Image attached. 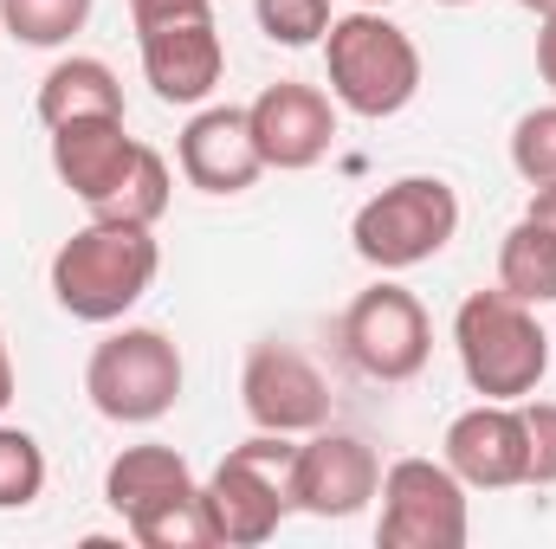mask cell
I'll use <instances>...</instances> for the list:
<instances>
[{"label": "cell", "mask_w": 556, "mask_h": 549, "mask_svg": "<svg viewBox=\"0 0 556 549\" xmlns=\"http://www.w3.org/2000/svg\"><path fill=\"white\" fill-rule=\"evenodd\" d=\"M155 272H162L155 227L98 220L91 214V227H78L52 253V297L78 323H117L130 304H142V291L155 284Z\"/></svg>", "instance_id": "obj_1"}, {"label": "cell", "mask_w": 556, "mask_h": 549, "mask_svg": "<svg viewBox=\"0 0 556 549\" xmlns=\"http://www.w3.org/2000/svg\"><path fill=\"white\" fill-rule=\"evenodd\" d=\"M453 349H459L466 388L479 401H525V395H538L556 343L538 323V304H518L511 291L492 284L453 310Z\"/></svg>", "instance_id": "obj_2"}, {"label": "cell", "mask_w": 556, "mask_h": 549, "mask_svg": "<svg viewBox=\"0 0 556 549\" xmlns=\"http://www.w3.org/2000/svg\"><path fill=\"white\" fill-rule=\"evenodd\" d=\"M324 72H330V98L350 117H402L420 91V46L389 20V7H356L343 20H330L324 33Z\"/></svg>", "instance_id": "obj_3"}, {"label": "cell", "mask_w": 556, "mask_h": 549, "mask_svg": "<svg viewBox=\"0 0 556 549\" xmlns=\"http://www.w3.org/2000/svg\"><path fill=\"white\" fill-rule=\"evenodd\" d=\"M291 433H253L247 446H233L207 485H201V511L214 524V544L227 549H260L278 537V524L291 518Z\"/></svg>", "instance_id": "obj_4"}, {"label": "cell", "mask_w": 556, "mask_h": 549, "mask_svg": "<svg viewBox=\"0 0 556 549\" xmlns=\"http://www.w3.org/2000/svg\"><path fill=\"white\" fill-rule=\"evenodd\" d=\"M459 233V194L440 175H402L382 194H369L350 220V246L376 272H408L446 253Z\"/></svg>", "instance_id": "obj_5"}, {"label": "cell", "mask_w": 556, "mask_h": 549, "mask_svg": "<svg viewBox=\"0 0 556 549\" xmlns=\"http://www.w3.org/2000/svg\"><path fill=\"white\" fill-rule=\"evenodd\" d=\"M181 349L149 330V323H124L117 336H104L85 362V395L91 408L117 426H149L181 401Z\"/></svg>", "instance_id": "obj_6"}, {"label": "cell", "mask_w": 556, "mask_h": 549, "mask_svg": "<svg viewBox=\"0 0 556 549\" xmlns=\"http://www.w3.org/2000/svg\"><path fill=\"white\" fill-rule=\"evenodd\" d=\"M382 549H466L472 518H466V485L446 459H395L382 472Z\"/></svg>", "instance_id": "obj_7"}, {"label": "cell", "mask_w": 556, "mask_h": 549, "mask_svg": "<svg viewBox=\"0 0 556 549\" xmlns=\"http://www.w3.org/2000/svg\"><path fill=\"white\" fill-rule=\"evenodd\" d=\"M343 356L356 362V375L369 382H415L433 356V323L408 284H369L356 291V304L343 310Z\"/></svg>", "instance_id": "obj_8"}, {"label": "cell", "mask_w": 556, "mask_h": 549, "mask_svg": "<svg viewBox=\"0 0 556 549\" xmlns=\"http://www.w3.org/2000/svg\"><path fill=\"white\" fill-rule=\"evenodd\" d=\"M382 491V459H376V446L369 439H356V433H330V426H317L304 446H298V459H291V511H304V518H356L369 498Z\"/></svg>", "instance_id": "obj_9"}, {"label": "cell", "mask_w": 556, "mask_h": 549, "mask_svg": "<svg viewBox=\"0 0 556 549\" xmlns=\"http://www.w3.org/2000/svg\"><path fill=\"white\" fill-rule=\"evenodd\" d=\"M240 401H247V420L266 433L298 439V433L330 426V382L291 343H253V356L240 369Z\"/></svg>", "instance_id": "obj_10"}, {"label": "cell", "mask_w": 556, "mask_h": 549, "mask_svg": "<svg viewBox=\"0 0 556 549\" xmlns=\"http://www.w3.org/2000/svg\"><path fill=\"white\" fill-rule=\"evenodd\" d=\"M440 459L459 472L466 491H511L531 485V446H525V413L518 401H479V408L453 413Z\"/></svg>", "instance_id": "obj_11"}, {"label": "cell", "mask_w": 556, "mask_h": 549, "mask_svg": "<svg viewBox=\"0 0 556 549\" xmlns=\"http://www.w3.org/2000/svg\"><path fill=\"white\" fill-rule=\"evenodd\" d=\"M247 117H253V142H260L266 168H285V175L317 168L330 155V142H337V104L317 85H298V78L266 85L247 104Z\"/></svg>", "instance_id": "obj_12"}, {"label": "cell", "mask_w": 556, "mask_h": 549, "mask_svg": "<svg viewBox=\"0 0 556 549\" xmlns=\"http://www.w3.org/2000/svg\"><path fill=\"white\" fill-rule=\"evenodd\" d=\"M137 39H142V78H149V91L162 104H201V98H214V85L227 72V46H220L214 13L137 26Z\"/></svg>", "instance_id": "obj_13"}, {"label": "cell", "mask_w": 556, "mask_h": 549, "mask_svg": "<svg viewBox=\"0 0 556 549\" xmlns=\"http://www.w3.org/2000/svg\"><path fill=\"white\" fill-rule=\"evenodd\" d=\"M175 162H181L188 188H201V194H247L266 175V155L253 142V117L240 104L194 111L181 142H175Z\"/></svg>", "instance_id": "obj_14"}, {"label": "cell", "mask_w": 556, "mask_h": 549, "mask_svg": "<svg viewBox=\"0 0 556 549\" xmlns=\"http://www.w3.org/2000/svg\"><path fill=\"white\" fill-rule=\"evenodd\" d=\"M137 155H142V142L124 130V117H85V124H59L52 130V175L91 214L124 188V175H130Z\"/></svg>", "instance_id": "obj_15"}, {"label": "cell", "mask_w": 556, "mask_h": 549, "mask_svg": "<svg viewBox=\"0 0 556 549\" xmlns=\"http://www.w3.org/2000/svg\"><path fill=\"white\" fill-rule=\"evenodd\" d=\"M201 485H194V472H188V459L175 452V446H124L117 459H111V472H104V505L124 518V524H142V518H155V511H168V505H181V498H194Z\"/></svg>", "instance_id": "obj_16"}, {"label": "cell", "mask_w": 556, "mask_h": 549, "mask_svg": "<svg viewBox=\"0 0 556 549\" xmlns=\"http://www.w3.org/2000/svg\"><path fill=\"white\" fill-rule=\"evenodd\" d=\"M85 117H124V85L104 59L72 52L39 78V124L59 130V124H85Z\"/></svg>", "instance_id": "obj_17"}, {"label": "cell", "mask_w": 556, "mask_h": 549, "mask_svg": "<svg viewBox=\"0 0 556 549\" xmlns=\"http://www.w3.org/2000/svg\"><path fill=\"white\" fill-rule=\"evenodd\" d=\"M498 291H511L518 304H556V227L525 214L505 240H498Z\"/></svg>", "instance_id": "obj_18"}, {"label": "cell", "mask_w": 556, "mask_h": 549, "mask_svg": "<svg viewBox=\"0 0 556 549\" xmlns=\"http://www.w3.org/2000/svg\"><path fill=\"white\" fill-rule=\"evenodd\" d=\"M98 0H0V33H13L20 46H65L72 33H85Z\"/></svg>", "instance_id": "obj_19"}, {"label": "cell", "mask_w": 556, "mask_h": 549, "mask_svg": "<svg viewBox=\"0 0 556 549\" xmlns=\"http://www.w3.org/2000/svg\"><path fill=\"white\" fill-rule=\"evenodd\" d=\"M168 194H175V175H168V162L142 142V155L130 162L124 188L98 207V220H137V227H155V220L168 214Z\"/></svg>", "instance_id": "obj_20"}, {"label": "cell", "mask_w": 556, "mask_h": 549, "mask_svg": "<svg viewBox=\"0 0 556 549\" xmlns=\"http://www.w3.org/2000/svg\"><path fill=\"white\" fill-rule=\"evenodd\" d=\"M46 491V452L26 426H0V511H26Z\"/></svg>", "instance_id": "obj_21"}, {"label": "cell", "mask_w": 556, "mask_h": 549, "mask_svg": "<svg viewBox=\"0 0 556 549\" xmlns=\"http://www.w3.org/2000/svg\"><path fill=\"white\" fill-rule=\"evenodd\" d=\"M130 537H137L142 549H214V524H207L201 491H194V498H181V505H168V511L130 524Z\"/></svg>", "instance_id": "obj_22"}, {"label": "cell", "mask_w": 556, "mask_h": 549, "mask_svg": "<svg viewBox=\"0 0 556 549\" xmlns=\"http://www.w3.org/2000/svg\"><path fill=\"white\" fill-rule=\"evenodd\" d=\"M511 168H518L531 188H551L556 181V104L525 111V117L511 124Z\"/></svg>", "instance_id": "obj_23"}, {"label": "cell", "mask_w": 556, "mask_h": 549, "mask_svg": "<svg viewBox=\"0 0 556 549\" xmlns=\"http://www.w3.org/2000/svg\"><path fill=\"white\" fill-rule=\"evenodd\" d=\"M253 13H260V33L273 39V46H317L324 33H330V0H253Z\"/></svg>", "instance_id": "obj_24"}, {"label": "cell", "mask_w": 556, "mask_h": 549, "mask_svg": "<svg viewBox=\"0 0 556 549\" xmlns=\"http://www.w3.org/2000/svg\"><path fill=\"white\" fill-rule=\"evenodd\" d=\"M525 446H531V485H556V401L525 395Z\"/></svg>", "instance_id": "obj_25"}, {"label": "cell", "mask_w": 556, "mask_h": 549, "mask_svg": "<svg viewBox=\"0 0 556 549\" xmlns=\"http://www.w3.org/2000/svg\"><path fill=\"white\" fill-rule=\"evenodd\" d=\"M194 13H214V0H130V20H137V26H162V20H194Z\"/></svg>", "instance_id": "obj_26"}, {"label": "cell", "mask_w": 556, "mask_h": 549, "mask_svg": "<svg viewBox=\"0 0 556 549\" xmlns=\"http://www.w3.org/2000/svg\"><path fill=\"white\" fill-rule=\"evenodd\" d=\"M538 72H544V85L556 91V13L544 20V33H538Z\"/></svg>", "instance_id": "obj_27"}, {"label": "cell", "mask_w": 556, "mask_h": 549, "mask_svg": "<svg viewBox=\"0 0 556 549\" xmlns=\"http://www.w3.org/2000/svg\"><path fill=\"white\" fill-rule=\"evenodd\" d=\"M525 214H538V220H551L556 227V181L551 188H531V207H525Z\"/></svg>", "instance_id": "obj_28"}, {"label": "cell", "mask_w": 556, "mask_h": 549, "mask_svg": "<svg viewBox=\"0 0 556 549\" xmlns=\"http://www.w3.org/2000/svg\"><path fill=\"white\" fill-rule=\"evenodd\" d=\"M13 408V356H7V336H0V413Z\"/></svg>", "instance_id": "obj_29"}, {"label": "cell", "mask_w": 556, "mask_h": 549, "mask_svg": "<svg viewBox=\"0 0 556 549\" xmlns=\"http://www.w3.org/2000/svg\"><path fill=\"white\" fill-rule=\"evenodd\" d=\"M518 7H525V13H538V20H551V13H556V0H518Z\"/></svg>", "instance_id": "obj_30"}, {"label": "cell", "mask_w": 556, "mask_h": 549, "mask_svg": "<svg viewBox=\"0 0 556 549\" xmlns=\"http://www.w3.org/2000/svg\"><path fill=\"white\" fill-rule=\"evenodd\" d=\"M356 7H395V0H356Z\"/></svg>", "instance_id": "obj_31"}, {"label": "cell", "mask_w": 556, "mask_h": 549, "mask_svg": "<svg viewBox=\"0 0 556 549\" xmlns=\"http://www.w3.org/2000/svg\"><path fill=\"white\" fill-rule=\"evenodd\" d=\"M440 7H466V0H440Z\"/></svg>", "instance_id": "obj_32"}, {"label": "cell", "mask_w": 556, "mask_h": 549, "mask_svg": "<svg viewBox=\"0 0 556 549\" xmlns=\"http://www.w3.org/2000/svg\"><path fill=\"white\" fill-rule=\"evenodd\" d=\"M551 343H556V336H551Z\"/></svg>", "instance_id": "obj_33"}]
</instances>
